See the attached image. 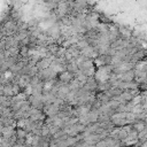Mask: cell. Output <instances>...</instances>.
Returning a JSON list of instances; mask_svg holds the SVG:
<instances>
[{
  "label": "cell",
  "instance_id": "6da1fadb",
  "mask_svg": "<svg viewBox=\"0 0 147 147\" xmlns=\"http://www.w3.org/2000/svg\"><path fill=\"white\" fill-rule=\"evenodd\" d=\"M117 77L122 82H131L134 79V69H130L127 71L119 72V75H117Z\"/></svg>",
  "mask_w": 147,
  "mask_h": 147
}]
</instances>
